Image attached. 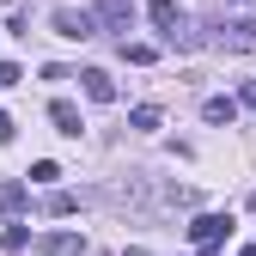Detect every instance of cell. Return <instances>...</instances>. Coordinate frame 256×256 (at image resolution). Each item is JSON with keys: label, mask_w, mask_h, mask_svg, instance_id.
Returning a JSON list of instances; mask_svg holds the SVG:
<instances>
[{"label": "cell", "mask_w": 256, "mask_h": 256, "mask_svg": "<svg viewBox=\"0 0 256 256\" xmlns=\"http://www.w3.org/2000/svg\"><path fill=\"white\" fill-rule=\"evenodd\" d=\"M43 208H49V214H55V220H68V214H74V208H80V196H68V189H55V196H49V202H43Z\"/></svg>", "instance_id": "cell-10"}, {"label": "cell", "mask_w": 256, "mask_h": 256, "mask_svg": "<svg viewBox=\"0 0 256 256\" xmlns=\"http://www.w3.org/2000/svg\"><path fill=\"white\" fill-rule=\"evenodd\" d=\"M214 43H220V49H256V18H226Z\"/></svg>", "instance_id": "cell-4"}, {"label": "cell", "mask_w": 256, "mask_h": 256, "mask_svg": "<svg viewBox=\"0 0 256 256\" xmlns=\"http://www.w3.org/2000/svg\"><path fill=\"white\" fill-rule=\"evenodd\" d=\"M128 122H134V128H158V122H165V116H158V104H140L134 116H128Z\"/></svg>", "instance_id": "cell-15"}, {"label": "cell", "mask_w": 256, "mask_h": 256, "mask_svg": "<svg viewBox=\"0 0 256 256\" xmlns=\"http://www.w3.org/2000/svg\"><path fill=\"white\" fill-rule=\"evenodd\" d=\"M189 238H196V250H220L232 238V214H196L189 220Z\"/></svg>", "instance_id": "cell-1"}, {"label": "cell", "mask_w": 256, "mask_h": 256, "mask_svg": "<svg viewBox=\"0 0 256 256\" xmlns=\"http://www.w3.org/2000/svg\"><path fill=\"white\" fill-rule=\"evenodd\" d=\"M55 177H61L55 158H37V165H30V183H55Z\"/></svg>", "instance_id": "cell-13"}, {"label": "cell", "mask_w": 256, "mask_h": 256, "mask_svg": "<svg viewBox=\"0 0 256 256\" xmlns=\"http://www.w3.org/2000/svg\"><path fill=\"white\" fill-rule=\"evenodd\" d=\"M146 18H152V24L171 37V30H177V0H152V6H146Z\"/></svg>", "instance_id": "cell-8"}, {"label": "cell", "mask_w": 256, "mask_h": 256, "mask_svg": "<svg viewBox=\"0 0 256 256\" xmlns=\"http://www.w3.org/2000/svg\"><path fill=\"white\" fill-rule=\"evenodd\" d=\"M250 208H256V189H250Z\"/></svg>", "instance_id": "cell-20"}, {"label": "cell", "mask_w": 256, "mask_h": 256, "mask_svg": "<svg viewBox=\"0 0 256 256\" xmlns=\"http://www.w3.org/2000/svg\"><path fill=\"white\" fill-rule=\"evenodd\" d=\"M0 244L18 256V250H30V232H24V226H6V232H0Z\"/></svg>", "instance_id": "cell-12"}, {"label": "cell", "mask_w": 256, "mask_h": 256, "mask_svg": "<svg viewBox=\"0 0 256 256\" xmlns=\"http://www.w3.org/2000/svg\"><path fill=\"white\" fill-rule=\"evenodd\" d=\"M244 256H256V244H244Z\"/></svg>", "instance_id": "cell-19"}, {"label": "cell", "mask_w": 256, "mask_h": 256, "mask_svg": "<svg viewBox=\"0 0 256 256\" xmlns=\"http://www.w3.org/2000/svg\"><path fill=\"white\" fill-rule=\"evenodd\" d=\"M43 256H86V238L80 232H49L43 238Z\"/></svg>", "instance_id": "cell-6"}, {"label": "cell", "mask_w": 256, "mask_h": 256, "mask_svg": "<svg viewBox=\"0 0 256 256\" xmlns=\"http://www.w3.org/2000/svg\"><path fill=\"white\" fill-rule=\"evenodd\" d=\"M238 98H244V104H256V80H244V92H238Z\"/></svg>", "instance_id": "cell-18"}, {"label": "cell", "mask_w": 256, "mask_h": 256, "mask_svg": "<svg viewBox=\"0 0 256 256\" xmlns=\"http://www.w3.org/2000/svg\"><path fill=\"white\" fill-rule=\"evenodd\" d=\"M202 116H208L214 128H220V122L232 128V116H238V104H232V98H208V104H202Z\"/></svg>", "instance_id": "cell-9"}, {"label": "cell", "mask_w": 256, "mask_h": 256, "mask_svg": "<svg viewBox=\"0 0 256 256\" xmlns=\"http://www.w3.org/2000/svg\"><path fill=\"white\" fill-rule=\"evenodd\" d=\"M12 134H18V128H12V116H6V110H0V146H6Z\"/></svg>", "instance_id": "cell-17"}, {"label": "cell", "mask_w": 256, "mask_h": 256, "mask_svg": "<svg viewBox=\"0 0 256 256\" xmlns=\"http://www.w3.org/2000/svg\"><path fill=\"white\" fill-rule=\"evenodd\" d=\"M92 18H98V30H116V37L128 43V24H134V0H98V6H92Z\"/></svg>", "instance_id": "cell-2"}, {"label": "cell", "mask_w": 256, "mask_h": 256, "mask_svg": "<svg viewBox=\"0 0 256 256\" xmlns=\"http://www.w3.org/2000/svg\"><path fill=\"white\" fill-rule=\"evenodd\" d=\"M80 80H86V98H92V104H116V80H110L104 68H86Z\"/></svg>", "instance_id": "cell-5"}, {"label": "cell", "mask_w": 256, "mask_h": 256, "mask_svg": "<svg viewBox=\"0 0 256 256\" xmlns=\"http://www.w3.org/2000/svg\"><path fill=\"white\" fill-rule=\"evenodd\" d=\"M238 6H244V0H238Z\"/></svg>", "instance_id": "cell-21"}, {"label": "cell", "mask_w": 256, "mask_h": 256, "mask_svg": "<svg viewBox=\"0 0 256 256\" xmlns=\"http://www.w3.org/2000/svg\"><path fill=\"white\" fill-rule=\"evenodd\" d=\"M49 122L61 128V134H80V128H86V122H80V110H74L68 98H55V104H49Z\"/></svg>", "instance_id": "cell-7"}, {"label": "cell", "mask_w": 256, "mask_h": 256, "mask_svg": "<svg viewBox=\"0 0 256 256\" xmlns=\"http://www.w3.org/2000/svg\"><path fill=\"white\" fill-rule=\"evenodd\" d=\"M18 80H24V74L12 68V61H0V86H18Z\"/></svg>", "instance_id": "cell-16"}, {"label": "cell", "mask_w": 256, "mask_h": 256, "mask_svg": "<svg viewBox=\"0 0 256 256\" xmlns=\"http://www.w3.org/2000/svg\"><path fill=\"white\" fill-rule=\"evenodd\" d=\"M122 55H128V61H134V68H146V61H152L158 49H152V43H122Z\"/></svg>", "instance_id": "cell-14"}, {"label": "cell", "mask_w": 256, "mask_h": 256, "mask_svg": "<svg viewBox=\"0 0 256 256\" xmlns=\"http://www.w3.org/2000/svg\"><path fill=\"white\" fill-rule=\"evenodd\" d=\"M55 30H61V37H98V18H92V12H80V6H55Z\"/></svg>", "instance_id": "cell-3"}, {"label": "cell", "mask_w": 256, "mask_h": 256, "mask_svg": "<svg viewBox=\"0 0 256 256\" xmlns=\"http://www.w3.org/2000/svg\"><path fill=\"white\" fill-rule=\"evenodd\" d=\"M0 208H6V214H24V208H30V189H18V183H12L6 196H0Z\"/></svg>", "instance_id": "cell-11"}]
</instances>
